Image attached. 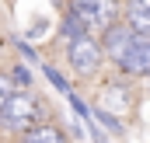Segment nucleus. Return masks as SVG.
Returning <instances> with one entry per match:
<instances>
[{"label":"nucleus","mask_w":150,"mask_h":143,"mask_svg":"<svg viewBox=\"0 0 150 143\" xmlns=\"http://www.w3.org/2000/svg\"><path fill=\"white\" fill-rule=\"evenodd\" d=\"M70 63H74L77 73H94L98 63H101V45L94 38H74L70 42Z\"/></svg>","instance_id":"1"},{"label":"nucleus","mask_w":150,"mask_h":143,"mask_svg":"<svg viewBox=\"0 0 150 143\" xmlns=\"http://www.w3.org/2000/svg\"><path fill=\"white\" fill-rule=\"evenodd\" d=\"M4 112V122L7 126H32L35 122V101H32V94H25V91H14L11 94V101L0 108Z\"/></svg>","instance_id":"2"},{"label":"nucleus","mask_w":150,"mask_h":143,"mask_svg":"<svg viewBox=\"0 0 150 143\" xmlns=\"http://www.w3.org/2000/svg\"><path fill=\"white\" fill-rule=\"evenodd\" d=\"M108 35H105V49L112 52V59L119 63L129 49H133V42H136V35L129 32V25H112V28H105Z\"/></svg>","instance_id":"3"},{"label":"nucleus","mask_w":150,"mask_h":143,"mask_svg":"<svg viewBox=\"0 0 150 143\" xmlns=\"http://www.w3.org/2000/svg\"><path fill=\"white\" fill-rule=\"evenodd\" d=\"M119 67L122 70H129V73H150V42H133V49L119 59Z\"/></svg>","instance_id":"4"},{"label":"nucleus","mask_w":150,"mask_h":143,"mask_svg":"<svg viewBox=\"0 0 150 143\" xmlns=\"http://www.w3.org/2000/svg\"><path fill=\"white\" fill-rule=\"evenodd\" d=\"M25 143H67V136H63L59 129H52V126H38V129L28 133Z\"/></svg>","instance_id":"5"},{"label":"nucleus","mask_w":150,"mask_h":143,"mask_svg":"<svg viewBox=\"0 0 150 143\" xmlns=\"http://www.w3.org/2000/svg\"><path fill=\"white\" fill-rule=\"evenodd\" d=\"M11 94H14V91H11V80H7V77H0V108L11 101Z\"/></svg>","instance_id":"6"},{"label":"nucleus","mask_w":150,"mask_h":143,"mask_svg":"<svg viewBox=\"0 0 150 143\" xmlns=\"http://www.w3.org/2000/svg\"><path fill=\"white\" fill-rule=\"evenodd\" d=\"M133 4H140L143 11H150V0H133Z\"/></svg>","instance_id":"7"},{"label":"nucleus","mask_w":150,"mask_h":143,"mask_svg":"<svg viewBox=\"0 0 150 143\" xmlns=\"http://www.w3.org/2000/svg\"><path fill=\"white\" fill-rule=\"evenodd\" d=\"M147 77H150V73H147Z\"/></svg>","instance_id":"8"}]
</instances>
